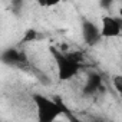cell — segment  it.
Returning <instances> with one entry per match:
<instances>
[{"label":"cell","instance_id":"cell-1","mask_svg":"<svg viewBox=\"0 0 122 122\" xmlns=\"http://www.w3.org/2000/svg\"><path fill=\"white\" fill-rule=\"evenodd\" d=\"M53 59L56 62L57 68V79L60 82L72 81L75 76H78L81 71V62H82V55L75 52H62L57 49H50Z\"/></svg>","mask_w":122,"mask_h":122},{"label":"cell","instance_id":"cell-2","mask_svg":"<svg viewBox=\"0 0 122 122\" xmlns=\"http://www.w3.org/2000/svg\"><path fill=\"white\" fill-rule=\"evenodd\" d=\"M33 102L36 105L37 122H53L68 111L62 103H59L40 93L33 95Z\"/></svg>","mask_w":122,"mask_h":122},{"label":"cell","instance_id":"cell-3","mask_svg":"<svg viewBox=\"0 0 122 122\" xmlns=\"http://www.w3.org/2000/svg\"><path fill=\"white\" fill-rule=\"evenodd\" d=\"M101 37L112 39L122 33V22L115 16H103L101 20Z\"/></svg>","mask_w":122,"mask_h":122},{"label":"cell","instance_id":"cell-4","mask_svg":"<svg viewBox=\"0 0 122 122\" xmlns=\"http://www.w3.org/2000/svg\"><path fill=\"white\" fill-rule=\"evenodd\" d=\"M82 36H83L85 43L89 46H95L102 39L99 26L96 23H93L92 20H83L82 22Z\"/></svg>","mask_w":122,"mask_h":122},{"label":"cell","instance_id":"cell-5","mask_svg":"<svg viewBox=\"0 0 122 122\" xmlns=\"http://www.w3.org/2000/svg\"><path fill=\"white\" fill-rule=\"evenodd\" d=\"M103 86V81H102V76L96 72H91L88 75V79H86V83L83 86V95L85 96H91V95H95L98 93Z\"/></svg>","mask_w":122,"mask_h":122},{"label":"cell","instance_id":"cell-6","mask_svg":"<svg viewBox=\"0 0 122 122\" xmlns=\"http://www.w3.org/2000/svg\"><path fill=\"white\" fill-rule=\"evenodd\" d=\"M25 55L23 52H20L19 49L16 47H10V49H6L2 55H0V60L7 65H19L22 63L23 60H25Z\"/></svg>","mask_w":122,"mask_h":122},{"label":"cell","instance_id":"cell-7","mask_svg":"<svg viewBox=\"0 0 122 122\" xmlns=\"http://www.w3.org/2000/svg\"><path fill=\"white\" fill-rule=\"evenodd\" d=\"M36 37H37V32H36L35 29H27V30L25 32V36H23L22 42H23V43H29V42H33Z\"/></svg>","mask_w":122,"mask_h":122},{"label":"cell","instance_id":"cell-8","mask_svg":"<svg viewBox=\"0 0 122 122\" xmlns=\"http://www.w3.org/2000/svg\"><path fill=\"white\" fill-rule=\"evenodd\" d=\"M112 85H113L116 93L121 95V93H122V76H121V75L113 76V79H112Z\"/></svg>","mask_w":122,"mask_h":122},{"label":"cell","instance_id":"cell-9","mask_svg":"<svg viewBox=\"0 0 122 122\" xmlns=\"http://www.w3.org/2000/svg\"><path fill=\"white\" fill-rule=\"evenodd\" d=\"M66 113V116H68V119H69V122H83L82 119H79V118H76V115H72L69 111H66L65 112Z\"/></svg>","mask_w":122,"mask_h":122},{"label":"cell","instance_id":"cell-10","mask_svg":"<svg viewBox=\"0 0 122 122\" xmlns=\"http://www.w3.org/2000/svg\"><path fill=\"white\" fill-rule=\"evenodd\" d=\"M53 122H62V121H59V119H56V121H53Z\"/></svg>","mask_w":122,"mask_h":122}]
</instances>
